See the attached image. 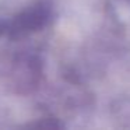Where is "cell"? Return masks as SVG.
Listing matches in <instances>:
<instances>
[{
  "mask_svg": "<svg viewBox=\"0 0 130 130\" xmlns=\"http://www.w3.org/2000/svg\"><path fill=\"white\" fill-rule=\"evenodd\" d=\"M49 20V11L43 6H37L31 10H27L14 20L11 25H9L7 34L11 38H18L31 31L41 29Z\"/></svg>",
  "mask_w": 130,
  "mask_h": 130,
  "instance_id": "6da1fadb",
  "label": "cell"
},
{
  "mask_svg": "<svg viewBox=\"0 0 130 130\" xmlns=\"http://www.w3.org/2000/svg\"><path fill=\"white\" fill-rule=\"evenodd\" d=\"M7 31H9V24H7L6 21H2V20H0V35L7 34Z\"/></svg>",
  "mask_w": 130,
  "mask_h": 130,
  "instance_id": "7a4b0ae2",
  "label": "cell"
}]
</instances>
